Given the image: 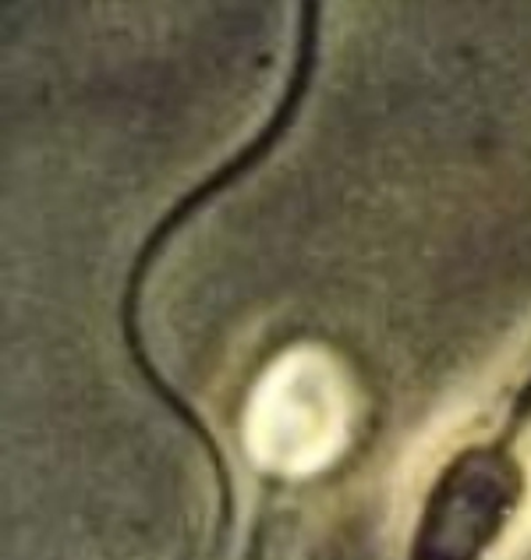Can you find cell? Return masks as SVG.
Masks as SVG:
<instances>
[{
    "mask_svg": "<svg viewBox=\"0 0 531 560\" xmlns=\"http://www.w3.org/2000/svg\"><path fill=\"white\" fill-rule=\"evenodd\" d=\"M351 436V387L330 351L287 348L256 380L241 416L245 451L262 471L305 479L330 468Z\"/></svg>",
    "mask_w": 531,
    "mask_h": 560,
    "instance_id": "1",
    "label": "cell"
}]
</instances>
